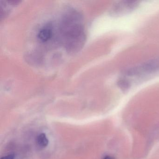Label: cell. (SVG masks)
I'll return each mask as SVG.
<instances>
[{
    "mask_svg": "<svg viewBox=\"0 0 159 159\" xmlns=\"http://www.w3.org/2000/svg\"><path fill=\"white\" fill-rule=\"evenodd\" d=\"M119 85L121 88L122 89H127L129 86V83L128 82L126 81L125 80H121L119 82Z\"/></svg>",
    "mask_w": 159,
    "mask_h": 159,
    "instance_id": "cell-5",
    "label": "cell"
},
{
    "mask_svg": "<svg viewBox=\"0 0 159 159\" xmlns=\"http://www.w3.org/2000/svg\"><path fill=\"white\" fill-rule=\"evenodd\" d=\"M36 141L37 145L40 148H46L49 144V140L44 133H41L37 136Z\"/></svg>",
    "mask_w": 159,
    "mask_h": 159,
    "instance_id": "cell-4",
    "label": "cell"
},
{
    "mask_svg": "<svg viewBox=\"0 0 159 159\" xmlns=\"http://www.w3.org/2000/svg\"><path fill=\"white\" fill-rule=\"evenodd\" d=\"M158 71H159V58H156L128 69L125 73L127 76H135L149 74Z\"/></svg>",
    "mask_w": 159,
    "mask_h": 159,
    "instance_id": "cell-1",
    "label": "cell"
},
{
    "mask_svg": "<svg viewBox=\"0 0 159 159\" xmlns=\"http://www.w3.org/2000/svg\"><path fill=\"white\" fill-rule=\"evenodd\" d=\"M137 2L122 1L117 3L114 8V12L116 15L122 14L125 12L133 10L136 6Z\"/></svg>",
    "mask_w": 159,
    "mask_h": 159,
    "instance_id": "cell-2",
    "label": "cell"
},
{
    "mask_svg": "<svg viewBox=\"0 0 159 159\" xmlns=\"http://www.w3.org/2000/svg\"><path fill=\"white\" fill-rule=\"evenodd\" d=\"M53 30L50 25L45 26L43 27L39 31L38 38L40 41L46 42L49 41L52 37Z\"/></svg>",
    "mask_w": 159,
    "mask_h": 159,
    "instance_id": "cell-3",
    "label": "cell"
},
{
    "mask_svg": "<svg viewBox=\"0 0 159 159\" xmlns=\"http://www.w3.org/2000/svg\"><path fill=\"white\" fill-rule=\"evenodd\" d=\"M103 159H114L113 157H111L110 156H107L105 157Z\"/></svg>",
    "mask_w": 159,
    "mask_h": 159,
    "instance_id": "cell-7",
    "label": "cell"
},
{
    "mask_svg": "<svg viewBox=\"0 0 159 159\" xmlns=\"http://www.w3.org/2000/svg\"><path fill=\"white\" fill-rule=\"evenodd\" d=\"M1 159H14V155L13 154H9L2 157Z\"/></svg>",
    "mask_w": 159,
    "mask_h": 159,
    "instance_id": "cell-6",
    "label": "cell"
}]
</instances>
